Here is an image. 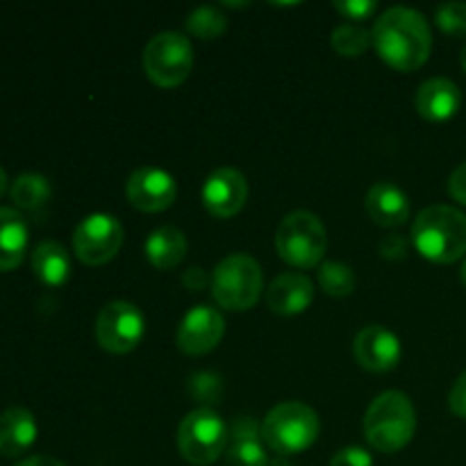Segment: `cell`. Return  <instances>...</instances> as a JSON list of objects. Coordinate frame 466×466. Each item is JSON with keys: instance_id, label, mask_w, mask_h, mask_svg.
I'll return each mask as SVG.
<instances>
[{"instance_id": "cell-1", "label": "cell", "mask_w": 466, "mask_h": 466, "mask_svg": "<svg viewBox=\"0 0 466 466\" xmlns=\"http://www.w3.org/2000/svg\"><path fill=\"white\" fill-rule=\"evenodd\" d=\"M376 53L396 71H417L428 62L432 50V32L428 18L412 7L385 9L371 30Z\"/></svg>"}, {"instance_id": "cell-2", "label": "cell", "mask_w": 466, "mask_h": 466, "mask_svg": "<svg viewBox=\"0 0 466 466\" xmlns=\"http://www.w3.org/2000/svg\"><path fill=\"white\" fill-rule=\"evenodd\" d=\"M412 246L435 264L466 258V214L453 205H428L412 223Z\"/></svg>"}, {"instance_id": "cell-3", "label": "cell", "mask_w": 466, "mask_h": 466, "mask_svg": "<svg viewBox=\"0 0 466 466\" xmlns=\"http://www.w3.org/2000/svg\"><path fill=\"white\" fill-rule=\"evenodd\" d=\"M417 412L408 394L390 390L378 394L364 414V437L380 453H396L412 441Z\"/></svg>"}, {"instance_id": "cell-4", "label": "cell", "mask_w": 466, "mask_h": 466, "mask_svg": "<svg viewBox=\"0 0 466 466\" xmlns=\"http://www.w3.org/2000/svg\"><path fill=\"white\" fill-rule=\"evenodd\" d=\"M321 432V419L300 400H285L268 410L262 421V441L273 453L289 458L308 451Z\"/></svg>"}, {"instance_id": "cell-5", "label": "cell", "mask_w": 466, "mask_h": 466, "mask_svg": "<svg viewBox=\"0 0 466 466\" xmlns=\"http://www.w3.org/2000/svg\"><path fill=\"white\" fill-rule=\"evenodd\" d=\"M262 289V267L248 253L226 255L212 271V296L230 312H246L253 308Z\"/></svg>"}, {"instance_id": "cell-6", "label": "cell", "mask_w": 466, "mask_h": 466, "mask_svg": "<svg viewBox=\"0 0 466 466\" xmlns=\"http://www.w3.org/2000/svg\"><path fill=\"white\" fill-rule=\"evenodd\" d=\"M276 248L278 255L291 267H319L328 250L326 226L317 214L308 209H294L278 226Z\"/></svg>"}, {"instance_id": "cell-7", "label": "cell", "mask_w": 466, "mask_h": 466, "mask_svg": "<svg viewBox=\"0 0 466 466\" xmlns=\"http://www.w3.org/2000/svg\"><path fill=\"white\" fill-rule=\"evenodd\" d=\"M230 428L212 408H196L177 426V451L187 462L209 466L226 455Z\"/></svg>"}, {"instance_id": "cell-8", "label": "cell", "mask_w": 466, "mask_h": 466, "mask_svg": "<svg viewBox=\"0 0 466 466\" xmlns=\"http://www.w3.org/2000/svg\"><path fill=\"white\" fill-rule=\"evenodd\" d=\"M141 64L155 85L173 89L189 77L194 66V46L180 32H159L146 44Z\"/></svg>"}, {"instance_id": "cell-9", "label": "cell", "mask_w": 466, "mask_h": 466, "mask_svg": "<svg viewBox=\"0 0 466 466\" xmlns=\"http://www.w3.org/2000/svg\"><path fill=\"white\" fill-rule=\"evenodd\" d=\"M126 232L114 214L94 212L77 223L73 232V253L89 267L112 262L121 250Z\"/></svg>"}, {"instance_id": "cell-10", "label": "cell", "mask_w": 466, "mask_h": 466, "mask_svg": "<svg viewBox=\"0 0 466 466\" xmlns=\"http://www.w3.org/2000/svg\"><path fill=\"white\" fill-rule=\"evenodd\" d=\"M146 335V319L137 305L112 300L96 319V339L114 355L132 353Z\"/></svg>"}, {"instance_id": "cell-11", "label": "cell", "mask_w": 466, "mask_h": 466, "mask_svg": "<svg viewBox=\"0 0 466 466\" xmlns=\"http://www.w3.org/2000/svg\"><path fill=\"white\" fill-rule=\"evenodd\" d=\"M226 332V319L212 305H194L177 323V349L185 355H208L217 349Z\"/></svg>"}, {"instance_id": "cell-12", "label": "cell", "mask_w": 466, "mask_h": 466, "mask_svg": "<svg viewBox=\"0 0 466 466\" xmlns=\"http://www.w3.org/2000/svg\"><path fill=\"white\" fill-rule=\"evenodd\" d=\"M126 196L141 212H164L177 198L176 177L159 167H139L127 177Z\"/></svg>"}, {"instance_id": "cell-13", "label": "cell", "mask_w": 466, "mask_h": 466, "mask_svg": "<svg viewBox=\"0 0 466 466\" xmlns=\"http://www.w3.org/2000/svg\"><path fill=\"white\" fill-rule=\"evenodd\" d=\"M205 209L217 218H230L248 200V182L244 173L232 167H221L212 171L205 180L203 191H200Z\"/></svg>"}, {"instance_id": "cell-14", "label": "cell", "mask_w": 466, "mask_h": 466, "mask_svg": "<svg viewBox=\"0 0 466 466\" xmlns=\"http://www.w3.org/2000/svg\"><path fill=\"white\" fill-rule=\"evenodd\" d=\"M400 339L385 326H367L355 335L353 355L362 369L387 373L400 362Z\"/></svg>"}, {"instance_id": "cell-15", "label": "cell", "mask_w": 466, "mask_h": 466, "mask_svg": "<svg viewBox=\"0 0 466 466\" xmlns=\"http://www.w3.org/2000/svg\"><path fill=\"white\" fill-rule=\"evenodd\" d=\"M267 444L262 441V426L250 417H239L230 426V444L223 466H268Z\"/></svg>"}, {"instance_id": "cell-16", "label": "cell", "mask_w": 466, "mask_h": 466, "mask_svg": "<svg viewBox=\"0 0 466 466\" xmlns=\"http://www.w3.org/2000/svg\"><path fill=\"white\" fill-rule=\"evenodd\" d=\"M462 105L460 86L449 77H428L414 96V107L426 121L441 123L458 114Z\"/></svg>"}, {"instance_id": "cell-17", "label": "cell", "mask_w": 466, "mask_h": 466, "mask_svg": "<svg viewBox=\"0 0 466 466\" xmlns=\"http://www.w3.org/2000/svg\"><path fill=\"white\" fill-rule=\"evenodd\" d=\"M314 300V285L305 273H280L267 289V305L276 314L294 317L305 312Z\"/></svg>"}, {"instance_id": "cell-18", "label": "cell", "mask_w": 466, "mask_h": 466, "mask_svg": "<svg viewBox=\"0 0 466 466\" xmlns=\"http://www.w3.org/2000/svg\"><path fill=\"white\" fill-rule=\"evenodd\" d=\"M364 205H367V212L373 218V223L382 228L403 226L412 212L408 194L394 182H376L369 189Z\"/></svg>"}, {"instance_id": "cell-19", "label": "cell", "mask_w": 466, "mask_h": 466, "mask_svg": "<svg viewBox=\"0 0 466 466\" xmlns=\"http://www.w3.org/2000/svg\"><path fill=\"white\" fill-rule=\"evenodd\" d=\"M36 419L25 408H7L0 414V453L5 458H18L36 440Z\"/></svg>"}, {"instance_id": "cell-20", "label": "cell", "mask_w": 466, "mask_h": 466, "mask_svg": "<svg viewBox=\"0 0 466 466\" xmlns=\"http://www.w3.org/2000/svg\"><path fill=\"white\" fill-rule=\"evenodd\" d=\"M27 221L16 208H0V271H12L27 250Z\"/></svg>"}, {"instance_id": "cell-21", "label": "cell", "mask_w": 466, "mask_h": 466, "mask_svg": "<svg viewBox=\"0 0 466 466\" xmlns=\"http://www.w3.org/2000/svg\"><path fill=\"white\" fill-rule=\"evenodd\" d=\"M32 271L44 285L59 287L71 278L73 262L68 250L59 241L44 239L32 250Z\"/></svg>"}, {"instance_id": "cell-22", "label": "cell", "mask_w": 466, "mask_h": 466, "mask_svg": "<svg viewBox=\"0 0 466 466\" xmlns=\"http://www.w3.org/2000/svg\"><path fill=\"white\" fill-rule=\"evenodd\" d=\"M144 253L153 267L162 268V271H171V268H176L187 255L185 232L177 230L176 226L155 228V230L146 237Z\"/></svg>"}, {"instance_id": "cell-23", "label": "cell", "mask_w": 466, "mask_h": 466, "mask_svg": "<svg viewBox=\"0 0 466 466\" xmlns=\"http://www.w3.org/2000/svg\"><path fill=\"white\" fill-rule=\"evenodd\" d=\"M9 196L16 208L25 209V212H39L53 196V187L46 176L27 171L16 176V180L9 187Z\"/></svg>"}, {"instance_id": "cell-24", "label": "cell", "mask_w": 466, "mask_h": 466, "mask_svg": "<svg viewBox=\"0 0 466 466\" xmlns=\"http://www.w3.org/2000/svg\"><path fill=\"white\" fill-rule=\"evenodd\" d=\"M187 30L198 39H218L228 30V16L217 5H200V7L191 9L187 16Z\"/></svg>"}, {"instance_id": "cell-25", "label": "cell", "mask_w": 466, "mask_h": 466, "mask_svg": "<svg viewBox=\"0 0 466 466\" xmlns=\"http://www.w3.org/2000/svg\"><path fill=\"white\" fill-rule=\"evenodd\" d=\"M319 285L326 291L328 296H335V299H344V296L353 294L355 285H358V278L355 271L344 262H326L319 267Z\"/></svg>"}, {"instance_id": "cell-26", "label": "cell", "mask_w": 466, "mask_h": 466, "mask_svg": "<svg viewBox=\"0 0 466 466\" xmlns=\"http://www.w3.org/2000/svg\"><path fill=\"white\" fill-rule=\"evenodd\" d=\"M330 44L335 48V53H339L341 57H360L362 53H367L371 41V32L364 30L358 23H341L332 30Z\"/></svg>"}, {"instance_id": "cell-27", "label": "cell", "mask_w": 466, "mask_h": 466, "mask_svg": "<svg viewBox=\"0 0 466 466\" xmlns=\"http://www.w3.org/2000/svg\"><path fill=\"white\" fill-rule=\"evenodd\" d=\"M435 21L446 35L466 36V3L462 0H449L435 9Z\"/></svg>"}, {"instance_id": "cell-28", "label": "cell", "mask_w": 466, "mask_h": 466, "mask_svg": "<svg viewBox=\"0 0 466 466\" xmlns=\"http://www.w3.org/2000/svg\"><path fill=\"white\" fill-rule=\"evenodd\" d=\"M189 394L191 399L198 400V403L212 405L218 403L223 394V382L221 378L214 376L209 371H198L189 378Z\"/></svg>"}, {"instance_id": "cell-29", "label": "cell", "mask_w": 466, "mask_h": 466, "mask_svg": "<svg viewBox=\"0 0 466 466\" xmlns=\"http://www.w3.org/2000/svg\"><path fill=\"white\" fill-rule=\"evenodd\" d=\"M335 9L341 14V16L360 23L364 21V18L376 14L378 3L376 0H335Z\"/></svg>"}, {"instance_id": "cell-30", "label": "cell", "mask_w": 466, "mask_h": 466, "mask_svg": "<svg viewBox=\"0 0 466 466\" xmlns=\"http://www.w3.org/2000/svg\"><path fill=\"white\" fill-rule=\"evenodd\" d=\"M410 241L403 235H387L382 237L380 244H378V253L382 255L390 262H399V259L408 258Z\"/></svg>"}, {"instance_id": "cell-31", "label": "cell", "mask_w": 466, "mask_h": 466, "mask_svg": "<svg viewBox=\"0 0 466 466\" xmlns=\"http://www.w3.org/2000/svg\"><path fill=\"white\" fill-rule=\"evenodd\" d=\"M330 466H373V458L360 446H346L332 455Z\"/></svg>"}, {"instance_id": "cell-32", "label": "cell", "mask_w": 466, "mask_h": 466, "mask_svg": "<svg viewBox=\"0 0 466 466\" xmlns=\"http://www.w3.org/2000/svg\"><path fill=\"white\" fill-rule=\"evenodd\" d=\"M449 408L455 417L466 419V371L455 380L453 390L449 394Z\"/></svg>"}, {"instance_id": "cell-33", "label": "cell", "mask_w": 466, "mask_h": 466, "mask_svg": "<svg viewBox=\"0 0 466 466\" xmlns=\"http://www.w3.org/2000/svg\"><path fill=\"white\" fill-rule=\"evenodd\" d=\"M182 285H185L189 291H200L205 289V287H212V276H209L205 268L191 267L182 273Z\"/></svg>"}, {"instance_id": "cell-34", "label": "cell", "mask_w": 466, "mask_h": 466, "mask_svg": "<svg viewBox=\"0 0 466 466\" xmlns=\"http://www.w3.org/2000/svg\"><path fill=\"white\" fill-rule=\"evenodd\" d=\"M449 194L453 196L458 203L466 205V162L460 164L449 177Z\"/></svg>"}, {"instance_id": "cell-35", "label": "cell", "mask_w": 466, "mask_h": 466, "mask_svg": "<svg viewBox=\"0 0 466 466\" xmlns=\"http://www.w3.org/2000/svg\"><path fill=\"white\" fill-rule=\"evenodd\" d=\"M16 466H66L59 460L50 458V455H30V458L21 460Z\"/></svg>"}, {"instance_id": "cell-36", "label": "cell", "mask_w": 466, "mask_h": 466, "mask_svg": "<svg viewBox=\"0 0 466 466\" xmlns=\"http://www.w3.org/2000/svg\"><path fill=\"white\" fill-rule=\"evenodd\" d=\"M7 191V173H5V168L0 167V196Z\"/></svg>"}, {"instance_id": "cell-37", "label": "cell", "mask_w": 466, "mask_h": 466, "mask_svg": "<svg viewBox=\"0 0 466 466\" xmlns=\"http://www.w3.org/2000/svg\"><path fill=\"white\" fill-rule=\"evenodd\" d=\"M460 64H462V68H464V73H466V44H464L462 53H460Z\"/></svg>"}, {"instance_id": "cell-38", "label": "cell", "mask_w": 466, "mask_h": 466, "mask_svg": "<svg viewBox=\"0 0 466 466\" xmlns=\"http://www.w3.org/2000/svg\"><path fill=\"white\" fill-rule=\"evenodd\" d=\"M460 278H462V282H464V287H466V258H464V262H462V271H460Z\"/></svg>"}]
</instances>
